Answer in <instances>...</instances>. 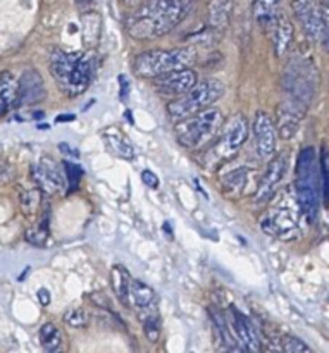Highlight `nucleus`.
Returning <instances> with one entry per match:
<instances>
[{"label": "nucleus", "mask_w": 329, "mask_h": 353, "mask_svg": "<svg viewBox=\"0 0 329 353\" xmlns=\"http://www.w3.org/2000/svg\"><path fill=\"white\" fill-rule=\"evenodd\" d=\"M317 90V69L306 55H293L283 76V99L278 109V133L292 138L312 102Z\"/></svg>", "instance_id": "f257e3e1"}, {"label": "nucleus", "mask_w": 329, "mask_h": 353, "mask_svg": "<svg viewBox=\"0 0 329 353\" xmlns=\"http://www.w3.org/2000/svg\"><path fill=\"white\" fill-rule=\"evenodd\" d=\"M192 0H148L126 19L134 40H154L175 30L192 10Z\"/></svg>", "instance_id": "f03ea898"}, {"label": "nucleus", "mask_w": 329, "mask_h": 353, "mask_svg": "<svg viewBox=\"0 0 329 353\" xmlns=\"http://www.w3.org/2000/svg\"><path fill=\"white\" fill-rule=\"evenodd\" d=\"M97 61L92 52L68 54L54 50L50 55V72L68 97H78L85 92L95 74Z\"/></svg>", "instance_id": "7ed1b4c3"}, {"label": "nucleus", "mask_w": 329, "mask_h": 353, "mask_svg": "<svg viewBox=\"0 0 329 353\" xmlns=\"http://www.w3.org/2000/svg\"><path fill=\"white\" fill-rule=\"evenodd\" d=\"M295 172V195L302 209V216L314 223L319 214L321 193H323L321 164L314 147H306L300 152Z\"/></svg>", "instance_id": "20e7f679"}, {"label": "nucleus", "mask_w": 329, "mask_h": 353, "mask_svg": "<svg viewBox=\"0 0 329 353\" xmlns=\"http://www.w3.org/2000/svg\"><path fill=\"white\" fill-rule=\"evenodd\" d=\"M197 61V50L193 47L172 48V50H148L134 57L133 69L140 78H152L190 68Z\"/></svg>", "instance_id": "39448f33"}, {"label": "nucleus", "mask_w": 329, "mask_h": 353, "mask_svg": "<svg viewBox=\"0 0 329 353\" xmlns=\"http://www.w3.org/2000/svg\"><path fill=\"white\" fill-rule=\"evenodd\" d=\"M224 117L223 112L217 109H203L186 119L179 121V126L176 128L178 141L186 148H200L206 147L212 138L219 134L223 130Z\"/></svg>", "instance_id": "423d86ee"}, {"label": "nucleus", "mask_w": 329, "mask_h": 353, "mask_svg": "<svg viewBox=\"0 0 329 353\" xmlns=\"http://www.w3.org/2000/svg\"><path fill=\"white\" fill-rule=\"evenodd\" d=\"M300 214H302V209H300L297 195L283 193L281 199L272 203L271 209L264 214L261 219V228L272 236L292 240L299 233Z\"/></svg>", "instance_id": "0eeeda50"}, {"label": "nucleus", "mask_w": 329, "mask_h": 353, "mask_svg": "<svg viewBox=\"0 0 329 353\" xmlns=\"http://www.w3.org/2000/svg\"><path fill=\"white\" fill-rule=\"evenodd\" d=\"M224 93L223 83L216 81V79H209V81L197 83L193 88L183 93L176 100H172L168 105V114L172 121H183L186 117L193 116V114L200 112V110L207 109L212 105L216 100H219Z\"/></svg>", "instance_id": "6e6552de"}, {"label": "nucleus", "mask_w": 329, "mask_h": 353, "mask_svg": "<svg viewBox=\"0 0 329 353\" xmlns=\"http://www.w3.org/2000/svg\"><path fill=\"white\" fill-rule=\"evenodd\" d=\"M248 138V123L243 114H237L226 124H223L219 141L214 147V152L219 159H230L243 147Z\"/></svg>", "instance_id": "1a4fd4ad"}, {"label": "nucleus", "mask_w": 329, "mask_h": 353, "mask_svg": "<svg viewBox=\"0 0 329 353\" xmlns=\"http://www.w3.org/2000/svg\"><path fill=\"white\" fill-rule=\"evenodd\" d=\"M293 12L312 41H323V7L319 0H292Z\"/></svg>", "instance_id": "9d476101"}, {"label": "nucleus", "mask_w": 329, "mask_h": 353, "mask_svg": "<svg viewBox=\"0 0 329 353\" xmlns=\"http://www.w3.org/2000/svg\"><path fill=\"white\" fill-rule=\"evenodd\" d=\"M286 168H288V157H286V154L276 155L269 162L264 174H262L261 183L257 186V192H255V203H266L275 196L279 185H281L283 178H285Z\"/></svg>", "instance_id": "9b49d317"}, {"label": "nucleus", "mask_w": 329, "mask_h": 353, "mask_svg": "<svg viewBox=\"0 0 329 353\" xmlns=\"http://www.w3.org/2000/svg\"><path fill=\"white\" fill-rule=\"evenodd\" d=\"M199 74L193 69H176V71L166 72V74L155 76L154 86L161 95L168 97H181L183 93L188 92L190 88L197 85Z\"/></svg>", "instance_id": "f8f14e48"}, {"label": "nucleus", "mask_w": 329, "mask_h": 353, "mask_svg": "<svg viewBox=\"0 0 329 353\" xmlns=\"http://www.w3.org/2000/svg\"><path fill=\"white\" fill-rule=\"evenodd\" d=\"M31 174H33V181L37 185V188L40 192L47 193V195L61 193L66 186L64 174H62L61 168L52 159H40L31 168Z\"/></svg>", "instance_id": "ddd939ff"}, {"label": "nucleus", "mask_w": 329, "mask_h": 353, "mask_svg": "<svg viewBox=\"0 0 329 353\" xmlns=\"http://www.w3.org/2000/svg\"><path fill=\"white\" fill-rule=\"evenodd\" d=\"M252 130H254L255 148H257L259 155L264 159L272 157L276 152V141H278V128L272 123L271 116L259 110L252 123Z\"/></svg>", "instance_id": "4468645a"}, {"label": "nucleus", "mask_w": 329, "mask_h": 353, "mask_svg": "<svg viewBox=\"0 0 329 353\" xmlns=\"http://www.w3.org/2000/svg\"><path fill=\"white\" fill-rule=\"evenodd\" d=\"M231 324H233V331L237 334V340L240 341L241 348L248 352H259L261 350V340H259L257 330L254 327L252 321L247 316L240 312L238 309L231 307Z\"/></svg>", "instance_id": "2eb2a0df"}, {"label": "nucleus", "mask_w": 329, "mask_h": 353, "mask_svg": "<svg viewBox=\"0 0 329 353\" xmlns=\"http://www.w3.org/2000/svg\"><path fill=\"white\" fill-rule=\"evenodd\" d=\"M45 99V85L40 72L34 69H28L19 79V99L17 105H31Z\"/></svg>", "instance_id": "dca6fc26"}, {"label": "nucleus", "mask_w": 329, "mask_h": 353, "mask_svg": "<svg viewBox=\"0 0 329 353\" xmlns=\"http://www.w3.org/2000/svg\"><path fill=\"white\" fill-rule=\"evenodd\" d=\"M269 33H271L275 54L278 57L285 55L290 50V45L293 41V26L288 21V17L285 14H279L275 23H272V26L269 28Z\"/></svg>", "instance_id": "f3484780"}, {"label": "nucleus", "mask_w": 329, "mask_h": 353, "mask_svg": "<svg viewBox=\"0 0 329 353\" xmlns=\"http://www.w3.org/2000/svg\"><path fill=\"white\" fill-rule=\"evenodd\" d=\"M103 141H106L107 150L112 152L116 157L124 159V161H131L134 157V148L130 138L119 130V128L112 126L103 130Z\"/></svg>", "instance_id": "a211bd4d"}, {"label": "nucleus", "mask_w": 329, "mask_h": 353, "mask_svg": "<svg viewBox=\"0 0 329 353\" xmlns=\"http://www.w3.org/2000/svg\"><path fill=\"white\" fill-rule=\"evenodd\" d=\"M19 99V79L12 72L6 71L0 74V116H6Z\"/></svg>", "instance_id": "6ab92c4d"}, {"label": "nucleus", "mask_w": 329, "mask_h": 353, "mask_svg": "<svg viewBox=\"0 0 329 353\" xmlns=\"http://www.w3.org/2000/svg\"><path fill=\"white\" fill-rule=\"evenodd\" d=\"M254 12L257 23L269 31L279 16V0H254Z\"/></svg>", "instance_id": "aec40b11"}, {"label": "nucleus", "mask_w": 329, "mask_h": 353, "mask_svg": "<svg viewBox=\"0 0 329 353\" xmlns=\"http://www.w3.org/2000/svg\"><path fill=\"white\" fill-rule=\"evenodd\" d=\"M154 290H152L150 286L145 285L143 281H138V279H131L130 300L134 303V307L145 309V307H148L154 302Z\"/></svg>", "instance_id": "412c9836"}, {"label": "nucleus", "mask_w": 329, "mask_h": 353, "mask_svg": "<svg viewBox=\"0 0 329 353\" xmlns=\"http://www.w3.org/2000/svg\"><path fill=\"white\" fill-rule=\"evenodd\" d=\"M231 16V0H212L209 10V23L212 28H224Z\"/></svg>", "instance_id": "4be33fe9"}, {"label": "nucleus", "mask_w": 329, "mask_h": 353, "mask_svg": "<svg viewBox=\"0 0 329 353\" xmlns=\"http://www.w3.org/2000/svg\"><path fill=\"white\" fill-rule=\"evenodd\" d=\"M83 26V40L88 48H93L99 41L100 34V17L95 12H86L81 19Z\"/></svg>", "instance_id": "5701e85b"}, {"label": "nucleus", "mask_w": 329, "mask_h": 353, "mask_svg": "<svg viewBox=\"0 0 329 353\" xmlns=\"http://www.w3.org/2000/svg\"><path fill=\"white\" fill-rule=\"evenodd\" d=\"M40 345L47 352H59L62 347V333L55 324L47 323L40 330Z\"/></svg>", "instance_id": "b1692460"}, {"label": "nucleus", "mask_w": 329, "mask_h": 353, "mask_svg": "<svg viewBox=\"0 0 329 353\" xmlns=\"http://www.w3.org/2000/svg\"><path fill=\"white\" fill-rule=\"evenodd\" d=\"M112 283H114V290H116L117 296L121 299V302L126 303L130 300V283L131 278L128 274V271L124 268H114L112 271Z\"/></svg>", "instance_id": "393cba45"}, {"label": "nucleus", "mask_w": 329, "mask_h": 353, "mask_svg": "<svg viewBox=\"0 0 329 353\" xmlns=\"http://www.w3.org/2000/svg\"><path fill=\"white\" fill-rule=\"evenodd\" d=\"M47 238H48V217L45 216L43 221H40L37 228H31V230H28L26 240L30 241L31 245L41 247V245H45Z\"/></svg>", "instance_id": "a878e982"}, {"label": "nucleus", "mask_w": 329, "mask_h": 353, "mask_svg": "<svg viewBox=\"0 0 329 353\" xmlns=\"http://www.w3.org/2000/svg\"><path fill=\"white\" fill-rule=\"evenodd\" d=\"M64 169H66V178H68L69 192H74V190L79 186V181H81L85 171H83L78 164H74V162H69V161L64 162Z\"/></svg>", "instance_id": "bb28decb"}, {"label": "nucleus", "mask_w": 329, "mask_h": 353, "mask_svg": "<svg viewBox=\"0 0 329 353\" xmlns=\"http://www.w3.org/2000/svg\"><path fill=\"white\" fill-rule=\"evenodd\" d=\"M38 205H40V190L34 188L23 192V195H21V207H23L24 212L33 214L38 209Z\"/></svg>", "instance_id": "cd10ccee"}, {"label": "nucleus", "mask_w": 329, "mask_h": 353, "mask_svg": "<svg viewBox=\"0 0 329 353\" xmlns=\"http://www.w3.org/2000/svg\"><path fill=\"white\" fill-rule=\"evenodd\" d=\"M64 323L71 327H85L88 324V314L83 309H71L64 314Z\"/></svg>", "instance_id": "c85d7f7f"}, {"label": "nucleus", "mask_w": 329, "mask_h": 353, "mask_svg": "<svg viewBox=\"0 0 329 353\" xmlns=\"http://www.w3.org/2000/svg\"><path fill=\"white\" fill-rule=\"evenodd\" d=\"M281 350L283 352H290V353L310 352V347H309V345L303 343V341L300 340V338H297V336H285V338H283Z\"/></svg>", "instance_id": "c756f323"}, {"label": "nucleus", "mask_w": 329, "mask_h": 353, "mask_svg": "<svg viewBox=\"0 0 329 353\" xmlns=\"http://www.w3.org/2000/svg\"><path fill=\"white\" fill-rule=\"evenodd\" d=\"M321 179H323V192L329 200V148L324 147L321 154Z\"/></svg>", "instance_id": "7c9ffc66"}, {"label": "nucleus", "mask_w": 329, "mask_h": 353, "mask_svg": "<svg viewBox=\"0 0 329 353\" xmlns=\"http://www.w3.org/2000/svg\"><path fill=\"white\" fill-rule=\"evenodd\" d=\"M143 331L145 336L148 338V341H157L159 334H161V323L155 316H150L148 319L143 321Z\"/></svg>", "instance_id": "2f4dec72"}, {"label": "nucleus", "mask_w": 329, "mask_h": 353, "mask_svg": "<svg viewBox=\"0 0 329 353\" xmlns=\"http://www.w3.org/2000/svg\"><path fill=\"white\" fill-rule=\"evenodd\" d=\"M245 172H247L245 169H238V171L231 172V174H228L226 178H224V185L231 190L241 188L245 183Z\"/></svg>", "instance_id": "473e14b6"}, {"label": "nucleus", "mask_w": 329, "mask_h": 353, "mask_svg": "<svg viewBox=\"0 0 329 353\" xmlns=\"http://www.w3.org/2000/svg\"><path fill=\"white\" fill-rule=\"evenodd\" d=\"M321 7H323V43L329 52V0H323Z\"/></svg>", "instance_id": "72a5a7b5"}, {"label": "nucleus", "mask_w": 329, "mask_h": 353, "mask_svg": "<svg viewBox=\"0 0 329 353\" xmlns=\"http://www.w3.org/2000/svg\"><path fill=\"white\" fill-rule=\"evenodd\" d=\"M141 181H143L148 188H157L159 186V178L152 171L141 172Z\"/></svg>", "instance_id": "f704fd0d"}, {"label": "nucleus", "mask_w": 329, "mask_h": 353, "mask_svg": "<svg viewBox=\"0 0 329 353\" xmlns=\"http://www.w3.org/2000/svg\"><path fill=\"white\" fill-rule=\"evenodd\" d=\"M38 302H40L43 307L50 303V293H48L45 288L38 290Z\"/></svg>", "instance_id": "c9c22d12"}, {"label": "nucleus", "mask_w": 329, "mask_h": 353, "mask_svg": "<svg viewBox=\"0 0 329 353\" xmlns=\"http://www.w3.org/2000/svg\"><path fill=\"white\" fill-rule=\"evenodd\" d=\"M59 148H61V152H64V154H72V155H74V157H78V152L71 150V148H69V145L61 143V145H59Z\"/></svg>", "instance_id": "e433bc0d"}, {"label": "nucleus", "mask_w": 329, "mask_h": 353, "mask_svg": "<svg viewBox=\"0 0 329 353\" xmlns=\"http://www.w3.org/2000/svg\"><path fill=\"white\" fill-rule=\"evenodd\" d=\"M124 3H133V2H137V0H123Z\"/></svg>", "instance_id": "4c0bfd02"}]
</instances>
